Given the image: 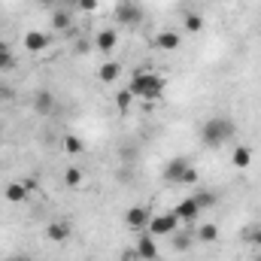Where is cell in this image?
Here are the masks:
<instances>
[{
	"instance_id": "obj_28",
	"label": "cell",
	"mask_w": 261,
	"mask_h": 261,
	"mask_svg": "<svg viewBox=\"0 0 261 261\" xmlns=\"http://www.w3.org/2000/svg\"><path fill=\"white\" fill-rule=\"evenodd\" d=\"M79 9L91 12V9H97V0H79Z\"/></svg>"
},
{
	"instance_id": "obj_5",
	"label": "cell",
	"mask_w": 261,
	"mask_h": 261,
	"mask_svg": "<svg viewBox=\"0 0 261 261\" xmlns=\"http://www.w3.org/2000/svg\"><path fill=\"white\" fill-rule=\"evenodd\" d=\"M182 46V34L179 31H161L155 34V49L158 52H179Z\"/></svg>"
},
{
	"instance_id": "obj_22",
	"label": "cell",
	"mask_w": 261,
	"mask_h": 261,
	"mask_svg": "<svg viewBox=\"0 0 261 261\" xmlns=\"http://www.w3.org/2000/svg\"><path fill=\"white\" fill-rule=\"evenodd\" d=\"M64 149L70 152V155H79V152H82V140H79V137H73V134H67V137H64Z\"/></svg>"
},
{
	"instance_id": "obj_4",
	"label": "cell",
	"mask_w": 261,
	"mask_h": 261,
	"mask_svg": "<svg viewBox=\"0 0 261 261\" xmlns=\"http://www.w3.org/2000/svg\"><path fill=\"white\" fill-rule=\"evenodd\" d=\"M189 167H192V161H189L186 155H176V158H170V161H167V167H164V173H161V176H164V182L176 186V182L182 179V173H186Z\"/></svg>"
},
{
	"instance_id": "obj_11",
	"label": "cell",
	"mask_w": 261,
	"mask_h": 261,
	"mask_svg": "<svg viewBox=\"0 0 261 261\" xmlns=\"http://www.w3.org/2000/svg\"><path fill=\"white\" fill-rule=\"evenodd\" d=\"M49 34H43V31H31V34H24V49L28 52H46L49 49Z\"/></svg>"
},
{
	"instance_id": "obj_6",
	"label": "cell",
	"mask_w": 261,
	"mask_h": 261,
	"mask_svg": "<svg viewBox=\"0 0 261 261\" xmlns=\"http://www.w3.org/2000/svg\"><path fill=\"white\" fill-rule=\"evenodd\" d=\"M116 18H119L125 28H140V21H143V9H140L137 3H122V6L116 9Z\"/></svg>"
},
{
	"instance_id": "obj_30",
	"label": "cell",
	"mask_w": 261,
	"mask_h": 261,
	"mask_svg": "<svg viewBox=\"0 0 261 261\" xmlns=\"http://www.w3.org/2000/svg\"><path fill=\"white\" fill-rule=\"evenodd\" d=\"M0 52H9V46H6V43H3V40H0Z\"/></svg>"
},
{
	"instance_id": "obj_24",
	"label": "cell",
	"mask_w": 261,
	"mask_h": 261,
	"mask_svg": "<svg viewBox=\"0 0 261 261\" xmlns=\"http://www.w3.org/2000/svg\"><path fill=\"white\" fill-rule=\"evenodd\" d=\"M246 240H249L252 246H258V249H261V225H252V228L246 231Z\"/></svg>"
},
{
	"instance_id": "obj_14",
	"label": "cell",
	"mask_w": 261,
	"mask_h": 261,
	"mask_svg": "<svg viewBox=\"0 0 261 261\" xmlns=\"http://www.w3.org/2000/svg\"><path fill=\"white\" fill-rule=\"evenodd\" d=\"M116 43H119V34H116V31H100V34L94 37V46H97L103 55H110V52L116 49Z\"/></svg>"
},
{
	"instance_id": "obj_25",
	"label": "cell",
	"mask_w": 261,
	"mask_h": 261,
	"mask_svg": "<svg viewBox=\"0 0 261 261\" xmlns=\"http://www.w3.org/2000/svg\"><path fill=\"white\" fill-rule=\"evenodd\" d=\"M12 67H15L12 52H0V73H6V70H12Z\"/></svg>"
},
{
	"instance_id": "obj_7",
	"label": "cell",
	"mask_w": 261,
	"mask_h": 261,
	"mask_svg": "<svg viewBox=\"0 0 261 261\" xmlns=\"http://www.w3.org/2000/svg\"><path fill=\"white\" fill-rule=\"evenodd\" d=\"M34 113H40V116H52L55 113V107H58V100H55V94L52 91H46V88H40L37 94H34Z\"/></svg>"
},
{
	"instance_id": "obj_16",
	"label": "cell",
	"mask_w": 261,
	"mask_h": 261,
	"mask_svg": "<svg viewBox=\"0 0 261 261\" xmlns=\"http://www.w3.org/2000/svg\"><path fill=\"white\" fill-rule=\"evenodd\" d=\"M97 76H100V82H116L122 76V64L119 61H107V64H100Z\"/></svg>"
},
{
	"instance_id": "obj_2",
	"label": "cell",
	"mask_w": 261,
	"mask_h": 261,
	"mask_svg": "<svg viewBox=\"0 0 261 261\" xmlns=\"http://www.w3.org/2000/svg\"><path fill=\"white\" fill-rule=\"evenodd\" d=\"M231 137H234V122L225 119V116H213V119H206L203 128H200V140H203V146H210V149H219V146L228 143Z\"/></svg>"
},
{
	"instance_id": "obj_29",
	"label": "cell",
	"mask_w": 261,
	"mask_h": 261,
	"mask_svg": "<svg viewBox=\"0 0 261 261\" xmlns=\"http://www.w3.org/2000/svg\"><path fill=\"white\" fill-rule=\"evenodd\" d=\"M6 261H34V258H28V255H12V258H6Z\"/></svg>"
},
{
	"instance_id": "obj_9",
	"label": "cell",
	"mask_w": 261,
	"mask_h": 261,
	"mask_svg": "<svg viewBox=\"0 0 261 261\" xmlns=\"http://www.w3.org/2000/svg\"><path fill=\"white\" fill-rule=\"evenodd\" d=\"M173 213H176V219H179L182 225H192L197 219V213H200V206L195 203V197H186V200H179V203L173 206Z\"/></svg>"
},
{
	"instance_id": "obj_20",
	"label": "cell",
	"mask_w": 261,
	"mask_h": 261,
	"mask_svg": "<svg viewBox=\"0 0 261 261\" xmlns=\"http://www.w3.org/2000/svg\"><path fill=\"white\" fill-rule=\"evenodd\" d=\"M170 237H173V249H179V252H186V249L192 246V234H189V231H182V228H179V234L173 231Z\"/></svg>"
},
{
	"instance_id": "obj_21",
	"label": "cell",
	"mask_w": 261,
	"mask_h": 261,
	"mask_svg": "<svg viewBox=\"0 0 261 261\" xmlns=\"http://www.w3.org/2000/svg\"><path fill=\"white\" fill-rule=\"evenodd\" d=\"M186 31H189V34H200V31H203V18L195 15V12H189V15H186Z\"/></svg>"
},
{
	"instance_id": "obj_19",
	"label": "cell",
	"mask_w": 261,
	"mask_h": 261,
	"mask_svg": "<svg viewBox=\"0 0 261 261\" xmlns=\"http://www.w3.org/2000/svg\"><path fill=\"white\" fill-rule=\"evenodd\" d=\"M82 179H85V173H82L79 167H67V170H64V182L70 186V189H79V186H82Z\"/></svg>"
},
{
	"instance_id": "obj_15",
	"label": "cell",
	"mask_w": 261,
	"mask_h": 261,
	"mask_svg": "<svg viewBox=\"0 0 261 261\" xmlns=\"http://www.w3.org/2000/svg\"><path fill=\"white\" fill-rule=\"evenodd\" d=\"M46 237H49L52 243H61V240H67V237H70V225H67V222H49Z\"/></svg>"
},
{
	"instance_id": "obj_18",
	"label": "cell",
	"mask_w": 261,
	"mask_h": 261,
	"mask_svg": "<svg viewBox=\"0 0 261 261\" xmlns=\"http://www.w3.org/2000/svg\"><path fill=\"white\" fill-rule=\"evenodd\" d=\"M216 200H219V197H216V192H206V189H200V192L195 195V203L200 206V210H210V206H216Z\"/></svg>"
},
{
	"instance_id": "obj_31",
	"label": "cell",
	"mask_w": 261,
	"mask_h": 261,
	"mask_svg": "<svg viewBox=\"0 0 261 261\" xmlns=\"http://www.w3.org/2000/svg\"><path fill=\"white\" fill-rule=\"evenodd\" d=\"M46 3H49V0H46Z\"/></svg>"
},
{
	"instance_id": "obj_3",
	"label": "cell",
	"mask_w": 261,
	"mask_h": 261,
	"mask_svg": "<svg viewBox=\"0 0 261 261\" xmlns=\"http://www.w3.org/2000/svg\"><path fill=\"white\" fill-rule=\"evenodd\" d=\"M179 228H182V222H179L176 213L170 210V213H155V216L149 219V228H146V231H149L152 237H170V234L179 231Z\"/></svg>"
},
{
	"instance_id": "obj_17",
	"label": "cell",
	"mask_w": 261,
	"mask_h": 261,
	"mask_svg": "<svg viewBox=\"0 0 261 261\" xmlns=\"http://www.w3.org/2000/svg\"><path fill=\"white\" fill-rule=\"evenodd\" d=\"M216 237H219V228H216L213 222H206V225L197 228V240H200V243H213Z\"/></svg>"
},
{
	"instance_id": "obj_1",
	"label": "cell",
	"mask_w": 261,
	"mask_h": 261,
	"mask_svg": "<svg viewBox=\"0 0 261 261\" xmlns=\"http://www.w3.org/2000/svg\"><path fill=\"white\" fill-rule=\"evenodd\" d=\"M128 91L134 97H143V100H158L161 94H164V76H158V73H149V70H140L134 79H130Z\"/></svg>"
},
{
	"instance_id": "obj_12",
	"label": "cell",
	"mask_w": 261,
	"mask_h": 261,
	"mask_svg": "<svg viewBox=\"0 0 261 261\" xmlns=\"http://www.w3.org/2000/svg\"><path fill=\"white\" fill-rule=\"evenodd\" d=\"M231 164H234L237 170H249V167H252V149H249V146H237V149L231 152Z\"/></svg>"
},
{
	"instance_id": "obj_26",
	"label": "cell",
	"mask_w": 261,
	"mask_h": 261,
	"mask_svg": "<svg viewBox=\"0 0 261 261\" xmlns=\"http://www.w3.org/2000/svg\"><path fill=\"white\" fill-rule=\"evenodd\" d=\"M179 182H182V186H195V182H197V170H195V167H189V170L182 173V179H179Z\"/></svg>"
},
{
	"instance_id": "obj_8",
	"label": "cell",
	"mask_w": 261,
	"mask_h": 261,
	"mask_svg": "<svg viewBox=\"0 0 261 261\" xmlns=\"http://www.w3.org/2000/svg\"><path fill=\"white\" fill-rule=\"evenodd\" d=\"M149 219H152V213L146 206H130L128 213H125V222H128L130 231H146L149 228Z\"/></svg>"
},
{
	"instance_id": "obj_27",
	"label": "cell",
	"mask_w": 261,
	"mask_h": 261,
	"mask_svg": "<svg viewBox=\"0 0 261 261\" xmlns=\"http://www.w3.org/2000/svg\"><path fill=\"white\" fill-rule=\"evenodd\" d=\"M130 97H134V94H130L128 88H125V91H122V94H119V107H122V110H128V103H130Z\"/></svg>"
},
{
	"instance_id": "obj_10",
	"label": "cell",
	"mask_w": 261,
	"mask_h": 261,
	"mask_svg": "<svg viewBox=\"0 0 261 261\" xmlns=\"http://www.w3.org/2000/svg\"><path fill=\"white\" fill-rule=\"evenodd\" d=\"M137 255L143 261H158V246H155V237L149 231H143V237L137 243Z\"/></svg>"
},
{
	"instance_id": "obj_13",
	"label": "cell",
	"mask_w": 261,
	"mask_h": 261,
	"mask_svg": "<svg viewBox=\"0 0 261 261\" xmlns=\"http://www.w3.org/2000/svg\"><path fill=\"white\" fill-rule=\"evenodd\" d=\"M3 197H6L9 203H24V200H28V186L15 179V182H9V186L3 189Z\"/></svg>"
},
{
	"instance_id": "obj_23",
	"label": "cell",
	"mask_w": 261,
	"mask_h": 261,
	"mask_svg": "<svg viewBox=\"0 0 261 261\" xmlns=\"http://www.w3.org/2000/svg\"><path fill=\"white\" fill-rule=\"evenodd\" d=\"M52 28L55 31H70V15L67 12H55L52 15Z\"/></svg>"
}]
</instances>
